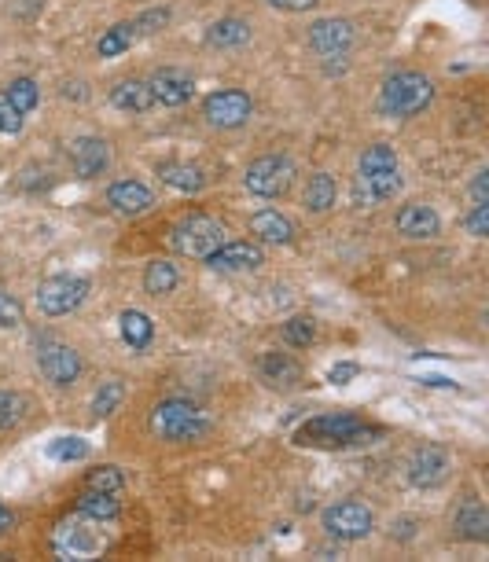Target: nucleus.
<instances>
[{
  "instance_id": "c756f323",
  "label": "nucleus",
  "mask_w": 489,
  "mask_h": 562,
  "mask_svg": "<svg viewBox=\"0 0 489 562\" xmlns=\"http://www.w3.org/2000/svg\"><path fill=\"white\" fill-rule=\"evenodd\" d=\"M122 397H126V386L118 383V379H107V383L92 394V416H100V419H107L114 412V408L122 405Z\"/></svg>"
},
{
  "instance_id": "6ab92c4d",
  "label": "nucleus",
  "mask_w": 489,
  "mask_h": 562,
  "mask_svg": "<svg viewBox=\"0 0 489 562\" xmlns=\"http://www.w3.org/2000/svg\"><path fill=\"white\" fill-rule=\"evenodd\" d=\"M251 232L262 239V243H291L295 225H291L284 214H276V210H262V214L251 217Z\"/></svg>"
},
{
  "instance_id": "7c9ffc66",
  "label": "nucleus",
  "mask_w": 489,
  "mask_h": 562,
  "mask_svg": "<svg viewBox=\"0 0 489 562\" xmlns=\"http://www.w3.org/2000/svg\"><path fill=\"white\" fill-rule=\"evenodd\" d=\"M313 338H317V320H313V316H291V320L284 324L287 346L306 349V346H313Z\"/></svg>"
},
{
  "instance_id": "4468645a",
  "label": "nucleus",
  "mask_w": 489,
  "mask_h": 562,
  "mask_svg": "<svg viewBox=\"0 0 489 562\" xmlns=\"http://www.w3.org/2000/svg\"><path fill=\"white\" fill-rule=\"evenodd\" d=\"M206 261H210V269L243 272V269H258V265H262V250L254 247V243H243V239H225Z\"/></svg>"
},
{
  "instance_id": "bb28decb",
  "label": "nucleus",
  "mask_w": 489,
  "mask_h": 562,
  "mask_svg": "<svg viewBox=\"0 0 489 562\" xmlns=\"http://www.w3.org/2000/svg\"><path fill=\"white\" fill-rule=\"evenodd\" d=\"M335 180L328 173H313L306 184V210L309 214H328L331 206H335Z\"/></svg>"
},
{
  "instance_id": "dca6fc26",
  "label": "nucleus",
  "mask_w": 489,
  "mask_h": 562,
  "mask_svg": "<svg viewBox=\"0 0 489 562\" xmlns=\"http://www.w3.org/2000/svg\"><path fill=\"white\" fill-rule=\"evenodd\" d=\"M398 232L409 239H434L442 232V217L434 214L427 203H409V206H401Z\"/></svg>"
},
{
  "instance_id": "a878e982",
  "label": "nucleus",
  "mask_w": 489,
  "mask_h": 562,
  "mask_svg": "<svg viewBox=\"0 0 489 562\" xmlns=\"http://www.w3.org/2000/svg\"><path fill=\"white\" fill-rule=\"evenodd\" d=\"M122 338H126V346H133V349H148L151 338H155L151 316L140 313V309H126V313H122Z\"/></svg>"
},
{
  "instance_id": "f704fd0d",
  "label": "nucleus",
  "mask_w": 489,
  "mask_h": 562,
  "mask_svg": "<svg viewBox=\"0 0 489 562\" xmlns=\"http://www.w3.org/2000/svg\"><path fill=\"white\" fill-rule=\"evenodd\" d=\"M23 416H26V397L0 390V430L19 427V423H23Z\"/></svg>"
},
{
  "instance_id": "473e14b6",
  "label": "nucleus",
  "mask_w": 489,
  "mask_h": 562,
  "mask_svg": "<svg viewBox=\"0 0 489 562\" xmlns=\"http://www.w3.org/2000/svg\"><path fill=\"white\" fill-rule=\"evenodd\" d=\"M89 456V445L81 438H56L52 445H48V460L56 463H78Z\"/></svg>"
},
{
  "instance_id": "58836bf2",
  "label": "nucleus",
  "mask_w": 489,
  "mask_h": 562,
  "mask_svg": "<svg viewBox=\"0 0 489 562\" xmlns=\"http://www.w3.org/2000/svg\"><path fill=\"white\" fill-rule=\"evenodd\" d=\"M19 129H23V114L8 103V96H0V133L12 136V133H19Z\"/></svg>"
},
{
  "instance_id": "423d86ee",
  "label": "nucleus",
  "mask_w": 489,
  "mask_h": 562,
  "mask_svg": "<svg viewBox=\"0 0 489 562\" xmlns=\"http://www.w3.org/2000/svg\"><path fill=\"white\" fill-rule=\"evenodd\" d=\"M89 294V280L81 276H52L37 287V309L45 316H67L74 313Z\"/></svg>"
},
{
  "instance_id": "ddd939ff",
  "label": "nucleus",
  "mask_w": 489,
  "mask_h": 562,
  "mask_svg": "<svg viewBox=\"0 0 489 562\" xmlns=\"http://www.w3.org/2000/svg\"><path fill=\"white\" fill-rule=\"evenodd\" d=\"M70 158H74V169H78L81 180H96L103 169L111 166V144L100 140V136H78L70 144Z\"/></svg>"
},
{
  "instance_id": "0eeeda50",
  "label": "nucleus",
  "mask_w": 489,
  "mask_h": 562,
  "mask_svg": "<svg viewBox=\"0 0 489 562\" xmlns=\"http://www.w3.org/2000/svg\"><path fill=\"white\" fill-rule=\"evenodd\" d=\"M254 100L243 89H217L206 96L203 118L217 129H239V125L251 118Z\"/></svg>"
},
{
  "instance_id": "c85d7f7f",
  "label": "nucleus",
  "mask_w": 489,
  "mask_h": 562,
  "mask_svg": "<svg viewBox=\"0 0 489 562\" xmlns=\"http://www.w3.org/2000/svg\"><path fill=\"white\" fill-rule=\"evenodd\" d=\"M4 96H8V103H12L19 114H30L37 107V100H41V89H37L34 78H15Z\"/></svg>"
},
{
  "instance_id": "37998d69",
  "label": "nucleus",
  "mask_w": 489,
  "mask_h": 562,
  "mask_svg": "<svg viewBox=\"0 0 489 562\" xmlns=\"http://www.w3.org/2000/svg\"><path fill=\"white\" fill-rule=\"evenodd\" d=\"M12 522H15V515L4 504H0V533H4V529H12Z\"/></svg>"
},
{
  "instance_id": "5701e85b",
  "label": "nucleus",
  "mask_w": 489,
  "mask_h": 562,
  "mask_svg": "<svg viewBox=\"0 0 489 562\" xmlns=\"http://www.w3.org/2000/svg\"><path fill=\"white\" fill-rule=\"evenodd\" d=\"M177 283H181V272H177V265L166 258L151 261L148 272H144V291L151 294V298H166V294L177 291Z\"/></svg>"
},
{
  "instance_id": "ea45409f",
  "label": "nucleus",
  "mask_w": 489,
  "mask_h": 562,
  "mask_svg": "<svg viewBox=\"0 0 489 562\" xmlns=\"http://www.w3.org/2000/svg\"><path fill=\"white\" fill-rule=\"evenodd\" d=\"M357 375H361L357 364H335V368L328 371V383L342 386V383H350V379H357Z\"/></svg>"
},
{
  "instance_id": "9b49d317",
  "label": "nucleus",
  "mask_w": 489,
  "mask_h": 562,
  "mask_svg": "<svg viewBox=\"0 0 489 562\" xmlns=\"http://www.w3.org/2000/svg\"><path fill=\"white\" fill-rule=\"evenodd\" d=\"M449 478V456L438 445H423V449L412 452L409 460V482L416 489H431V485H442Z\"/></svg>"
},
{
  "instance_id": "a211bd4d",
  "label": "nucleus",
  "mask_w": 489,
  "mask_h": 562,
  "mask_svg": "<svg viewBox=\"0 0 489 562\" xmlns=\"http://www.w3.org/2000/svg\"><path fill=\"white\" fill-rule=\"evenodd\" d=\"M111 103L118 111H148L151 103H155V96H151L148 81L126 78L111 89Z\"/></svg>"
},
{
  "instance_id": "f8f14e48",
  "label": "nucleus",
  "mask_w": 489,
  "mask_h": 562,
  "mask_svg": "<svg viewBox=\"0 0 489 562\" xmlns=\"http://www.w3.org/2000/svg\"><path fill=\"white\" fill-rule=\"evenodd\" d=\"M151 96H155V103H166V107H181V103H188L195 96V78L192 74H184V70H155L148 81Z\"/></svg>"
},
{
  "instance_id": "7ed1b4c3",
  "label": "nucleus",
  "mask_w": 489,
  "mask_h": 562,
  "mask_svg": "<svg viewBox=\"0 0 489 562\" xmlns=\"http://www.w3.org/2000/svg\"><path fill=\"white\" fill-rule=\"evenodd\" d=\"M151 430H155L162 441H195L206 434V416L192 401L170 397V401L155 405V412H151Z\"/></svg>"
},
{
  "instance_id": "1a4fd4ad",
  "label": "nucleus",
  "mask_w": 489,
  "mask_h": 562,
  "mask_svg": "<svg viewBox=\"0 0 489 562\" xmlns=\"http://www.w3.org/2000/svg\"><path fill=\"white\" fill-rule=\"evenodd\" d=\"M353 23L346 19H317V23L309 26V48L320 52L324 59H335V56H346L353 48Z\"/></svg>"
},
{
  "instance_id": "a19ab883",
  "label": "nucleus",
  "mask_w": 489,
  "mask_h": 562,
  "mask_svg": "<svg viewBox=\"0 0 489 562\" xmlns=\"http://www.w3.org/2000/svg\"><path fill=\"white\" fill-rule=\"evenodd\" d=\"M273 8H280V12H309V8H317L320 0H269Z\"/></svg>"
},
{
  "instance_id": "b1692460",
  "label": "nucleus",
  "mask_w": 489,
  "mask_h": 562,
  "mask_svg": "<svg viewBox=\"0 0 489 562\" xmlns=\"http://www.w3.org/2000/svg\"><path fill=\"white\" fill-rule=\"evenodd\" d=\"M206 41L214 48H239L251 41V26L243 19H217L210 30H206Z\"/></svg>"
},
{
  "instance_id": "79ce46f5",
  "label": "nucleus",
  "mask_w": 489,
  "mask_h": 562,
  "mask_svg": "<svg viewBox=\"0 0 489 562\" xmlns=\"http://www.w3.org/2000/svg\"><path fill=\"white\" fill-rule=\"evenodd\" d=\"M471 192H475V203H486V195H489V173H486V169H482V173L475 177Z\"/></svg>"
},
{
  "instance_id": "cd10ccee",
  "label": "nucleus",
  "mask_w": 489,
  "mask_h": 562,
  "mask_svg": "<svg viewBox=\"0 0 489 562\" xmlns=\"http://www.w3.org/2000/svg\"><path fill=\"white\" fill-rule=\"evenodd\" d=\"M133 37H137V30H133V23H118L111 26L107 34L96 41V52H100L103 59H111V56H122L129 45H133Z\"/></svg>"
},
{
  "instance_id": "2eb2a0df",
  "label": "nucleus",
  "mask_w": 489,
  "mask_h": 562,
  "mask_svg": "<svg viewBox=\"0 0 489 562\" xmlns=\"http://www.w3.org/2000/svg\"><path fill=\"white\" fill-rule=\"evenodd\" d=\"M401 184H405V177H401V166L376 169V173H361V177H357V203H361V206L383 203V199H390V195L401 192Z\"/></svg>"
},
{
  "instance_id": "4c0bfd02",
  "label": "nucleus",
  "mask_w": 489,
  "mask_h": 562,
  "mask_svg": "<svg viewBox=\"0 0 489 562\" xmlns=\"http://www.w3.org/2000/svg\"><path fill=\"white\" fill-rule=\"evenodd\" d=\"M464 228L475 239H486L489 236V203H475V210L464 217Z\"/></svg>"
},
{
  "instance_id": "4be33fe9",
  "label": "nucleus",
  "mask_w": 489,
  "mask_h": 562,
  "mask_svg": "<svg viewBox=\"0 0 489 562\" xmlns=\"http://www.w3.org/2000/svg\"><path fill=\"white\" fill-rule=\"evenodd\" d=\"M78 515L89 518V522H114V518H118V493L85 489V493L78 496Z\"/></svg>"
},
{
  "instance_id": "6e6552de",
  "label": "nucleus",
  "mask_w": 489,
  "mask_h": 562,
  "mask_svg": "<svg viewBox=\"0 0 489 562\" xmlns=\"http://www.w3.org/2000/svg\"><path fill=\"white\" fill-rule=\"evenodd\" d=\"M372 526H376V515L357 500H339L324 511V529L335 540H361L372 533Z\"/></svg>"
},
{
  "instance_id": "f03ea898",
  "label": "nucleus",
  "mask_w": 489,
  "mask_h": 562,
  "mask_svg": "<svg viewBox=\"0 0 489 562\" xmlns=\"http://www.w3.org/2000/svg\"><path fill=\"white\" fill-rule=\"evenodd\" d=\"M434 100V85L427 74L420 70H398L383 81V92H379V107L390 118H416L431 107Z\"/></svg>"
},
{
  "instance_id": "c9c22d12",
  "label": "nucleus",
  "mask_w": 489,
  "mask_h": 562,
  "mask_svg": "<svg viewBox=\"0 0 489 562\" xmlns=\"http://www.w3.org/2000/svg\"><path fill=\"white\" fill-rule=\"evenodd\" d=\"M23 324V305L8 291H0V327H19Z\"/></svg>"
},
{
  "instance_id": "aec40b11",
  "label": "nucleus",
  "mask_w": 489,
  "mask_h": 562,
  "mask_svg": "<svg viewBox=\"0 0 489 562\" xmlns=\"http://www.w3.org/2000/svg\"><path fill=\"white\" fill-rule=\"evenodd\" d=\"M453 526L460 537L467 540H489V511L478 500H467L460 511H456Z\"/></svg>"
},
{
  "instance_id": "20e7f679",
  "label": "nucleus",
  "mask_w": 489,
  "mask_h": 562,
  "mask_svg": "<svg viewBox=\"0 0 489 562\" xmlns=\"http://www.w3.org/2000/svg\"><path fill=\"white\" fill-rule=\"evenodd\" d=\"M228 239L225 225L221 221H214V217L206 214H192L184 217V221H177L170 232V247L177 250V254H184V258H210L221 243Z\"/></svg>"
},
{
  "instance_id": "393cba45",
  "label": "nucleus",
  "mask_w": 489,
  "mask_h": 562,
  "mask_svg": "<svg viewBox=\"0 0 489 562\" xmlns=\"http://www.w3.org/2000/svg\"><path fill=\"white\" fill-rule=\"evenodd\" d=\"M159 177L177 192H199L203 188V169L192 166V162H162Z\"/></svg>"
},
{
  "instance_id": "9d476101",
  "label": "nucleus",
  "mask_w": 489,
  "mask_h": 562,
  "mask_svg": "<svg viewBox=\"0 0 489 562\" xmlns=\"http://www.w3.org/2000/svg\"><path fill=\"white\" fill-rule=\"evenodd\" d=\"M37 364H41V371L48 375V383H56V386L78 383V375H81L78 349L59 346V342H48V346L37 353Z\"/></svg>"
},
{
  "instance_id": "f3484780",
  "label": "nucleus",
  "mask_w": 489,
  "mask_h": 562,
  "mask_svg": "<svg viewBox=\"0 0 489 562\" xmlns=\"http://www.w3.org/2000/svg\"><path fill=\"white\" fill-rule=\"evenodd\" d=\"M107 199H111V206L118 210V214H144V210L155 206L151 188L148 184H140V180H118V184H111Z\"/></svg>"
},
{
  "instance_id": "2f4dec72",
  "label": "nucleus",
  "mask_w": 489,
  "mask_h": 562,
  "mask_svg": "<svg viewBox=\"0 0 489 562\" xmlns=\"http://www.w3.org/2000/svg\"><path fill=\"white\" fill-rule=\"evenodd\" d=\"M398 166V151L390 144H372L364 147L361 155V173H376V169H394Z\"/></svg>"
},
{
  "instance_id": "412c9836",
  "label": "nucleus",
  "mask_w": 489,
  "mask_h": 562,
  "mask_svg": "<svg viewBox=\"0 0 489 562\" xmlns=\"http://www.w3.org/2000/svg\"><path fill=\"white\" fill-rule=\"evenodd\" d=\"M262 375L269 386H295L302 379V364L295 357H287V353H265Z\"/></svg>"
},
{
  "instance_id": "f257e3e1",
  "label": "nucleus",
  "mask_w": 489,
  "mask_h": 562,
  "mask_svg": "<svg viewBox=\"0 0 489 562\" xmlns=\"http://www.w3.org/2000/svg\"><path fill=\"white\" fill-rule=\"evenodd\" d=\"M372 434L376 430L353 412H324V416L306 419L291 441L302 445V449H346V445H357V441L372 438Z\"/></svg>"
},
{
  "instance_id": "72a5a7b5",
  "label": "nucleus",
  "mask_w": 489,
  "mask_h": 562,
  "mask_svg": "<svg viewBox=\"0 0 489 562\" xmlns=\"http://www.w3.org/2000/svg\"><path fill=\"white\" fill-rule=\"evenodd\" d=\"M85 489H96V493H122L126 489V478L118 467H96V471L85 478Z\"/></svg>"
},
{
  "instance_id": "e433bc0d",
  "label": "nucleus",
  "mask_w": 489,
  "mask_h": 562,
  "mask_svg": "<svg viewBox=\"0 0 489 562\" xmlns=\"http://www.w3.org/2000/svg\"><path fill=\"white\" fill-rule=\"evenodd\" d=\"M166 23H170V12H166V8H151V12L137 15L133 30H137V34H155V30H166Z\"/></svg>"
},
{
  "instance_id": "39448f33",
  "label": "nucleus",
  "mask_w": 489,
  "mask_h": 562,
  "mask_svg": "<svg viewBox=\"0 0 489 562\" xmlns=\"http://www.w3.org/2000/svg\"><path fill=\"white\" fill-rule=\"evenodd\" d=\"M295 180V162L280 155H265L254 158L251 169H247V192L258 195V199H280V195L291 188Z\"/></svg>"
}]
</instances>
